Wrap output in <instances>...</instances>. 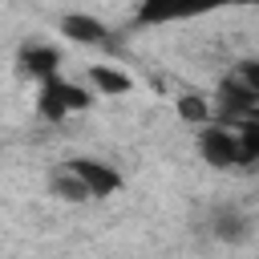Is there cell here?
I'll return each instance as SVG.
<instances>
[{
    "instance_id": "6da1fadb",
    "label": "cell",
    "mask_w": 259,
    "mask_h": 259,
    "mask_svg": "<svg viewBox=\"0 0 259 259\" xmlns=\"http://www.w3.org/2000/svg\"><path fill=\"white\" fill-rule=\"evenodd\" d=\"M89 101H93L89 89H81V85H73V81H61V77H49V81H40L36 109H40V117H49V121H65L69 113H81Z\"/></svg>"
},
{
    "instance_id": "7a4b0ae2",
    "label": "cell",
    "mask_w": 259,
    "mask_h": 259,
    "mask_svg": "<svg viewBox=\"0 0 259 259\" xmlns=\"http://www.w3.org/2000/svg\"><path fill=\"white\" fill-rule=\"evenodd\" d=\"M223 4H235V0H142L138 20L142 24H170V20H190V16L214 12Z\"/></svg>"
},
{
    "instance_id": "3957f363",
    "label": "cell",
    "mask_w": 259,
    "mask_h": 259,
    "mask_svg": "<svg viewBox=\"0 0 259 259\" xmlns=\"http://www.w3.org/2000/svg\"><path fill=\"white\" fill-rule=\"evenodd\" d=\"M69 170L77 174V182L85 186V194H89V198H105V194L121 190V174H117L113 166H105V162H93V158H73V162H69Z\"/></svg>"
},
{
    "instance_id": "277c9868",
    "label": "cell",
    "mask_w": 259,
    "mask_h": 259,
    "mask_svg": "<svg viewBox=\"0 0 259 259\" xmlns=\"http://www.w3.org/2000/svg\"><path fill=\"white\" fill-rule=\"evenodd\" d=\"M198 150L210 166H239V138L235 125H206L198 134Z\"/></svg>"
},
{
    "instance_id": "5b68a950",
    "label": "cell",
    "mask_w": 259,
    "mask_h": 259,
    "mask_svg": "<svg viewBox=\"0 0 259 259\" xmlns=\"http://www.w3.org/2000/svg\"><path fill=\"white\" fill-rule=\"evenodd\" d=\"M61 32H65L69 40H77V45H97V40H105V24H101L97 16H81V12H69V16L61 20Z\"/></svg>"
},
{
    "instance_id": "8992f818",
    "label": "cell",
    "mask_w": 259,
    "mask_h": 259,
    "mask_svg": "<svg viewBox=\"0 0 259 259\" xmlns=\"http://www.w3.org/2000/svg\"><path fill=\"white\" fill-rule=\"evenodd\" d=\"M20 65H24V73H32L36 81H49V77H57L61 57H57V49H53V45H32V49H24V53H20Z\"/></svg>"
},
{
    "instance_id": "52a82bcc",
    "label": "cell",
    "mask_w": 259,
    "mask_h": 259,
    "mask_svg": "<svg viewBox=\"0 0 259 259\" xmlns=\"http://www.w3.org/2000/svg\"><path fill=\"white\" fill-rule=\"evenodd\" d=\"M89 85H93L101 97H121V93L134 89L130 73H117L113 65H93V69H89Z\"/></svg>"
},
{
    "instance_id": "ba28073f",
    "label": "cell",
    "mask_w": 259,
    "mask_h": 259,
    "mask_svg": "<svg viewBox=\"0 0 259 259\" xmlns=\"http://www.w3.org/2000/svg\"><path fill=\"white\" fill-rule=\"evenodd\" d=\"M235 138H239V166L243 162H259V125L255 121H239Z\"/></svg>"
},
{
    "instance_id": "9c48e42d",
    "label": "cell",
    "mask_w": 259,
    "mask_h": 259,
    "mask_svg": "<svg viewBox=\"0 0 259 259\" xmlns=\"http://www.w3.org/2000/svg\"><path fill=\"white\" fill-rule=\"evenodd\" d=\"M178 117H182V121H194V125H206V121H210V109H206L202 97L186 93V97H178Z\"/></svg>"
},
{
    "instance_id": "30bf717a",
    "label": "cell",
    "mask_w": 259,
    "mask_h": 259,
    "mask_svg": "<svg viewBox=\"0 0 259 259\" xmlns=\"http://www.w3.org/2000/svg\"><path fill=\"white\" fill-rule=\"evenodd\" d=\"M235 81H239V85L259 101V61H243V65L235 69Z\"/></svg>"
}]
</instances>
